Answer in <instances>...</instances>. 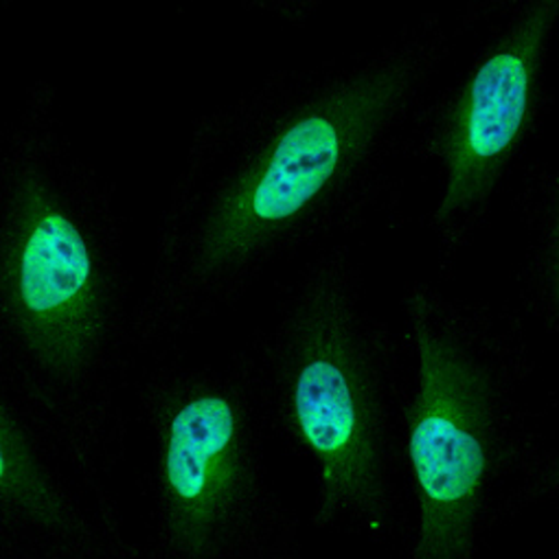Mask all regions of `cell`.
Returning <instances> with one entry per match:
<instances>
[{"mask_svg": "<svg viewBox=\"0 0 559 559\" xmlns=\"http://www.w3.org/2000/svg\"><path fill=\"white\" fill-rule=\"evenodd\" d=\"M3 288L36 362L53 378H80L93 365L104 330L99 274L80 226L36 171L14 191Z\"/></svg>", "mask_w": 559, "mask_h": 559, "instance_id": "4", "label": "cell"}, {"mask_svg": "<svg viewBox=\"0 0 559 559\" xmlns=\"http://www.w3.org/2000/svg\"><path fill=\"white\" fill-rule=\"evenodd\" d=\"M557 12V0L535 3L459 95L441 136L448 182L437 206L439 222L480 202L500 178L528 121L535 75Z\"/></svg>", "mask_w": 559, "mask_h": 559, "instance_id": "5", "label": "cell"}, {"mask_svg": "<svg viewBox=\"0 0 559 559\" xmlns=\"http://www.w3.org/2000/svg\"><path fill=\"white\" fill-rule=\"evenodd\" d=\"M419 386L408 454L419 504L417 559H459L474 542L493 450V386L485 367L439 323L424 293L411 301Z\"/></svg>", "mask_w": 559, "mask_h": 559, "instance_id": "3", "label": "cell"}, {"mask_svg": "<svg viewBox=\"0 0 559 559\" xmlns=\"http://www.w3.org/2000/svg\"><path fill=\"white\" fill-rule=\"evenodd\" d=\"M163 487L171 544L187 555L213 552L246 489L243 430L230 397L200 393L169 417Z\"/></svg>", "mask_w": 559, "mask_h": 559, "instance_id": "6", "label": "cell"}, {"mask_svg": "<svg viewBox=\"0 0 559 559\" xmlns=\"http://www.w3.org/2000/svg\"><path fill=\"white\" fill-rule=\"evenodd\" d=\"M0 426H3V430H0V435H3V474H0V485H3L5 500L16 504L23 513L47 528H67V509L40 469L27 437L5 406L0 411Z\"/></svg>", "mask_w": 559, "mask_h": 559, "instance_id": "7", "label": "cell"}, {"mask_svg": "<svg viewBox=\"0 0 559 559\" xmlns=\"http://www.w3.org/2000/svg\"><path fill=\"white\" fill-rule=\"evenodd\" d=\"M417 82L415 62L373 67L301 110L222 195L204 224V272L237 265L304 215L395 117Z\"/></svg>", "mask_w": 559, "mask_h": 559, "instance_id": "1", "label": "cell"}, {"mask_svg": "<svg viewBox=\"0 0 559 559\" xmlns=\"http://www.w3.org/2000/svg\"><path fill=\"white\" fill-rule=\"evenodd\" d=\"M290 413L321 469V520H378L384 452L376 382L345 293L319 284L288 345Z\"/></svg>", "mask_w": 559, "mask_h": 559, "instance_id": "2", "label": "cell"}]
</instances>
